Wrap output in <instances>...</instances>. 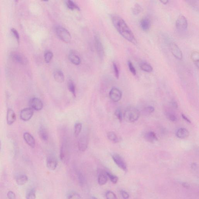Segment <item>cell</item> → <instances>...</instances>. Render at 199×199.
<instances>
[{
    "instance_id": "cell-17",
    "label": "cell",
    "mask_w": 199,
    "mask_h": 199,
    "mask_svg": "<svg viewBox=\"0 0 199 199\" xmlns=\"http://www.w3.org/2000/svg\"><path fill=\"white\" fill-rule=\"evenodd\" d=\"M69 59L71 63L75 65H79L81 63V59L80 57L74 51H71L69 53Z\"/></svg>"
},
{
    "instance_id": "cell-3",
    "label": "cell",
    "mask_w": 199,
    "mask_h": 199,
    "mask_svg": "<svg viewBox=\"0 0 199 199\" xmlns=\"http://www.w3.org/2000/svg\"><path fill=\"white\" fill-rule=\"evenodd\" d=\"M55 32L57 36L64 42L69 43L71 41L72 37L70 32L62 26H57L55 28Z\"/></svg>"
},
{
    "instance_id": "cell-47",
    "label": "cell",
    "mask_w": 199,
    "mask_h": 199,
    "mask_svg": "<svg viewBox=\"0 0 199 199\" xmlns=\"http://www.w3.org/2000/svg\"><path fill=\"white\" fill-rule=\"evenodd\" d=\"M183 187H184V188H187V189H188V188H189V184L187 183H183Z\"/></svg>"
},
{
    "instance_id": "cell-46",
    "label": "cell",
    "mask_w": 199,
    "mask_h": 199,
    "mask_svg": "<svg viewBox=\"0 0 199 199\" xmlns=\"http://www.w3.org/2000/svg\"><path fill=\"white\" fill-rule=\"evenodd\" d=\"M171 105L173 107L177 109L178 108V104L176 102H172L171 103Z\"/></svg>"
},
{
    "instance_id": "cell-20",
    "label": "cell",
    "mask_w": 199,
    "mask_h": 199,
    "mask_svg": "<svg viewBox=\"0 0 199 199\" xmlns=\"http://www.w3.org/2000/svg\"><path fill=\"white\" fill-rule=\"evenodd\" d=\"M189 135V131L185 128H180L177 129L176 132V136L179 139H185L188 137Z\"/></svg>"
},
{
    "instance_id": "cell-21",
    "label": "cell",
    "mask_w": 199,
    "mask_h": 199,
    "mask_svg": "<svg viewBox=\"0 0 199 199\" xmlns=\"http://www.w3.org/2000/svg\"><path fill=\"white\" fill-rule=\"evenodd\" d=\"M140 27L143 31H148L151 27V21L148 18H143L140 22Z\"/></svg>"
},
{
    "instance_id": "cell-9",
    "label": "cell",
    "mask_w": 199,
    "mask_h": 199,
    "mask_svg": "<svg viewBox=\"0 0 199 199\" xmlns=\"http://www.w3.org/2000/svg\"><path fill=\"white\" fill-rule=\"evenodd\" d=\"M33 110L30 108H26L21 110L20 114V118L23 121H28L31 119L33 114Z\"/></svg>"
},
{
    "instance_id": "cell-25",
    "label": "cell",
    "mask_w": 199,
    "mask_h": 199,
    "mask_svg": "<svg viewBox=\"0 0 199 199\" xmlns=\"http://www.w3.org/2000/svg\"><path fill=\"white\" fill-rule=\"evenodd\" d=\"M65 4L67 8L70 10L72 11L75 10L80 11V7L74 1L68 0V1H65Z\"/></svg>"
},
{
    "instance_id": "cell-6",
    "label": "cell",
    "mask_w": 199,
    "mask_h": 199,
    "mask_svg": "<svg viewBox=\"0 0 199 199\" xmlns=\"http://www.w3.org/2000/svg\"><path fill=\"white\" fill-rule=\"evenodd\" d=\"M110 99L115 102H117L121 100L122 97V92L117 87L111 89L109 93Z\"/></svg>"
},
{
    "instance_id": "cell-35",
    "label": "cell",
    "mask_w": 199,
    "mask_h": 199,
    "mask_svg": "<svg viewBox=\"0 0 199 199\" xmlns=\"http://www.w3.org/2000/svg\"><path fill=\"white\" fill-rule=\"evenodd\" d=\"M114 114L119 122H122L123 119V115L120 109H117L115 111Z\"/></svg>"
},
{
    "instance_id": "cell-38",
    "label": "cell",
    "mask_w": 199,
    "mask_h": 199,
    "mask_svg": "<svg viewBox=\"0 0 199 199\" xmlns=\"http://www.w3.org/2000/svg\"><path fill=\"white\" fill-rule=\"evenodd\" d=\"M166 117L171 122H175L177 120V118L176 116L173 114L170 113V112H167L166 114Z\"/></svg>"
},
{
    "instance_id": "cell-5",
    "label": "cell",
    "mask_w": 199,
    "mask_h": 199,
    "mask_svg": "<svg viewBox=\"0 0 199 199\" xmlns=\"http://www.w3.org/2000/svg\"><path fill=\"white\" fill-rule=\"evenodd\" d=\"M188 23L186 18L184 16L180 15L176 21V27L180 31H184L188 28Z\"/></svg>"
},
{
    "instance_id": "cell-12",
    "label": "cell",
    "mask_w": 199,
    "mask_h": 199,
    "mask_svg": "<svg viewBox=\"0 0 199 199\" xmlns=\"http://www.w3.org/2000/svg\"><path fill=\"white\" fill-rule=\"evenodd\" d=\"M88 144V137L85 135L81 136L78 142V147L80 151L83 152L86 151Z\"/></svg>"
},
{
    "instance_id": "cell-32",
    "label": "cell",
    "mask_w": 199,
    "mask_h": 199,
    "mask_svg": "<svg viewBox=\"0 0 199 199\" xmlns=\"http://www.w3.org/2000/svg\"><path fill=\"white\" fill-rule=\"evenodd\" d=\"M142 10V9L141 6L138 4H136L133 8L132 12L135 15H138L141 13Z\"/></svg>"
},
{
    "instance_id": "cell-15",
    "label": "cell",
    "mask_w": 199,
    "mask_h": 199,
    "mask_svg": "<svg viewBox=\"0 0 199 199\" xmlns=\"http://www.w3.org/2000/svg\"><path fill=\"white\" fill-rule=\"evenodd\" d=\"M23 138L26 143L32 148H34L36 146L35 140L33 136L28 132L23 134Z\"/></svg>"
},
{
    "instance_id": "cell-29",
    "label": "cell",
    "mask_w": 199,
    "mask_h": 199,
    "mask_svg": "<svg viewBox=\"0 0 199 199\" xmlns=\"http://www.w3.org/2000/svg\"><path fill=\"white\" fill-rule=\"evenodd\" d=\"M191 58L198 68H199V53L197 51H194L191 55Z\"/></svg>"
},
{
    "instance_id": "cell-16",
    "label": "cell",
    "mask_w": 199,
    "mask_h": 199,
    "mask_svg": "<svg viewBox=\"0 0 199 199\" xmlns=\"http://www.w3.org/2000/svg\"><path fill=\"white\" fill-rule=\"evenodd\" d=\"M7 122L8 125H11L14 124L16 119V116L14 110L9 109L7 111Z\"/></svg>"
},
{
    "instance_id": "cell-36",
    "label": "cell",
    "mask_w": 199,
    "mask_h": 199,
    "mask_svg": "<svg viewBox=\"0 0 199 199\" xmlns=\"http://www.w3.org/2000/svg\"><path fill=\"white\" fill-rule=\"evenodd\" d=\"M81 196L78 193L72 192L70 193L68 196V199H80Z\"/></svg>"
},
{
    "instance_id": "cell-11",
    "label": "cell",
    "mask_w": 199,
    "mask_h": 199,
    "mask_svg": "<svg viewBox=\"0 0 199 199\" xmlns=\"http://www.w3.org/2000/svg\"><path fill=\"white\" fill-rule=\"evenodd\" d=\"M60 158L61 161L64 163H67L69 159V151L65 145H62L60 152Z\"/></svg>"
},
{
    "instance_id": "cell-41",
    "label": "cell",
    "mask_w": 199,
    "mask_h": 199,
    "mask_svg": "<svg viewBox=\"0 0 199 199\" xmlns=\"http://www.w3.org/2000/svg\"><path fill=\"white\" fill-rule=\"evenodd\" d=\"M154 111V107L152 106H149L146 107L144 109V111L145 114L147 115H150L153 113Z\"/></svg>"
},
{
    "instance_id": "cell-44",
    "label": "cell",
    "mask_w": 199,
    "mask_h": 199,
    "mask_svg": "<svg viewBox=\"0 0 199 199\" xmlns=\"http://www.w3.org/2000/svg\"><path fill=\"white\" fill-rule=\"evenodd\" d=\"M121 194H122V197H123V198L124 199H128L129 198V194H128V193H127L126 191L122 190L121 191Z\"/></svg>"
},
{
    "instance_id": "cell-30",
    "label": "cell",
    "mask_w": 199,
    "mask_h": 199,
    "mask_svg": "<svg viewBox=\"0 0 199 199\" xmlns=\"http://www.w3.org/2000/svg\"><path fill=\"white\" fill-rule=\"evenodd\" d=\"M82 124L81 123H75L74 127V135L75 137H77L82 130Z\"/></svg>"
},
{
    "instance_id": "cell-34",
    "label": "cell",
    "mask_w": 199,
    "mask_h": 199,
    "mask_svg": "<svg viewBox=\"0 0 199 199\" xmlns=\"http://www.w3.org/2000/svg\"><path fill=\"white\" fill-rule=\"evenodd\" d=\"M26 199H36V191L34 189H31L27 193L26 196Z\"/></svg>"
},
{
    "instance_id": "cell-28",
    "label": "cell",
    "mask_w": 199,
    "mask_h": 199,
    "mask_svg": "<svg viewBox=\"0 0 199 199\" xmlns=\"http://www.w3.org/2000/svg\"><path fill=\"white\" fill-rule=\"evenodd\" d=\"M140 68L143 71L147 72H151L153 70V68L150 65L146 62H142L140 64Z\"/></svg>"
},
{
    "instance_id": "cell-13",
    "label": "cell",
    "mask_w": 199,
    "mask_h": 199,
    "mask_svg": "<svg viewBox=\"0 0 199 199\" xmlns=\"http://www.w3.org/2000/svg\"><path fill=\"white\" fill-rule=\"evenodd\" d=\"M95 46L97 53L99 57L101 58H102L104 57V47H103L102 44L100 39L98 36H96L95 37Z\"/></svg>"
},
{
    "instance_id": "cell-49",
    "label": "cell",
    "mask_w": 199,
    "mask_h": 199,
    "mask_svg": "<svg viewBox=\"0 0 199 199\" xmlns=\"http://www.w3.org/2000/svg\"><path fill=\"white\" fill-rule=\"evenodd\" d=\"M92 199H98L97 198H96L95 197H92Z\"/></svg>"
},
{
    "instance_id": "cell-26",
    "label": "cell",
    "mask_w": 199,
    "mask_h": 199,
    "mask_svg": "<svg viewBox=\"0 0 199 199\" xmlns=\"http://www.w3.org/2000/svg\"><path fill=\"white\" fill-rule=\"evenodd\" d=\"M107 137L109 140L113 143L116 144L118 142V137L114 132L109 131L107 133Z\"/></svg>"
},
{
    "instance_id": "cell-37",
    "label": "cell",
    "mask_w": 199,
    "mask_h": 199,
    "mask_svg": "<svg viewBox=\"0 0 199 199\" xmlns=\"http://www.w3.org/2000/svg\"><path fill=\"white\" fill-rule=\"evenodd\" d=\"M107 199H117V196L113 192L109 190L105 194Z\"/></svg>"
},
{
    "instance_id": "cell-19",
    "label": "cell",
    "mask_w": 199,
    "mask_h": 199,
    "mask_svg": "<svg viewBox=\"0 0 199 199\" xmlns=\"http://www.w3.org/2000/svg\"><path fill=\"white\" fill-rule=\"evenodd\" d=\"M53 77L56 82L58 83H63L65 81L64 74L61 70H57L55 71L54 73Z\"/></svg>"
},
{
    "instance_id": "cell-10",
    "label": "cell",
    "mask_w": 199,
    "mask_h": 199,
    "mask_svg": "<svg viewBox=\"0 0 199 199\" xmlns=\"http://www.w3.org/2000/svg\"><path fill=\"white\" fill-rule=\"evenodd\" d=\"M170 49L173 55L177 59L179 60L183 59V53L180 49L178 48V45L175 43H171L170 44Z\"/></svg>"
},
{
    "instance_id": "cell-42",
    "label": "cell",
    "mask_w": 199,
    "mask_h": 199,
    "mask_svg": "<svg viewBox=\"0 0 199 199\" xmlns=\"http://www.w3.org/2000/svg\"><path fill=\"white\" fill-rule=\"evenodd\" d=\"M11 32L13 34H14V37H15L16 39L18 42H19V41H20V36L18 32V31H17L16 29H15L14 28H11Z\"/></svg>"
},
{
    "instance_id": "cell-2",
    "label": "cell",
    "mask_w": 199,
    "mask_h": 199,
    "mask_svg": "<svg viewBox=\"0 0 199 199\" xmlns=\"http://www.w3.org/2000/svg\"><path fill=\"white\" fill-rule=\"evenodd\" d=\"M140 115V112L138 109L133 107H129L126 109L123 117L127 122L134 123L139 119Z\"/></svg>"
},
{
    "instance_id": "cell-18",
    "label": "cell",
    "mask_w": 199,
    "mask_h": 199,
    "mask_svg": "<svg viewBox=\"0 0 199 199\" xmlns=\"http://www.w3.org/2000/svg\"><path fill=\"white\" fill-rule=\"evenodd\" d=\"M144 138L148 142L154 143L158 141V137L154 132L150 131L146 133L144 135Z\"/></svg>"
},
{
    "instance_id": "cell-45",
    "label": "cell",
    "mask_w": 199,
    "mask_h": 199,
    "mask_svg": "<svg viewBox=\"0 0 199 199\" xmlns=\"http://www.w3.org/2000/svg\"><path fill=\"white\" fill-rule=\"evenodd\" d=\"M182 118H183V119H184V120L186 121V122H187L189 123H191V122H190V120L189 119L188 117H187L184 114H182Z\"/></svg>"
},
{
    "instance_id": "cell-14",
    "label": "cell",
    "mask_w": 199,
    "mask_h": 199,
    "mask_svg": "<svg viewBox=\"0 0 199 199\" xmlns=\"http://www.w3.org/2000/svg\"><path fill=\"white\" fill-rule=\"evenodd\" d=\"M46 165L48 168L54 171L57 168L58 162L55 157L53 156H50L48 157L46 160Z\"/></svg>"
},
{
    "instance_id": "cell-22",
    "label": "cell",
    "mask_w": 199,
    "mask_h": 199,
    "mask_svg": "<svg viewBox=\"0 0 199 199\" xmlns=\"http://www.w3.org/2000/svg\"><path fill=\"white\" fill-rule=\"evenodd\" d=\"M39 135L41 139L43 141H47L48 139V134L47 131L44 127L41 126L39 128Z\"/></svg>"
},
{
    "instance_id": "cell-24",
    "label": "cell",
    "mask_w": 199,
    "mask_h": 199,
    "mask_svg": "<svg viewBox=\"0 0 199 199\" xmlns=\"http://www.w3.org/2000/svg\"><path fill=\"white\" fill-rule=\"evenodd\" d=\"M108 177L106 173L104 172H101L98 176V181L99 185H105L107 183Z\"/></svg>"
},
{
    "instance_id": "cell-4",
    "label": "cell",
    "mask_w": 199,
    "mask_h": 199,
    "mask_svg": "<svg viewBox=\"0 0 199 199\" xmlns=\"http://www.w3.org/2000/svg\"><path fill=\"white\" fill-rule=\"evenodd\" d=\"M12 59L14 62L23 65H26L28 61L26 58L22 54L18 52H13L11 54Z\"/></svg>"
},
{
    "instance_id": "cell-48",
    "label": "cell",
    "mask_w": 199,
    "mask_h": 199,
    "mask_svg": "<svg viewBox=\"0 0 199 199\" xmlns=\"http://www.w3.org/2000/svg\"><path fill=\"white\" fill-rule=\"evenodd\" d=\"M160 1V2H161V3H162L163 4H167L169 2V1H167V0H162V1Z\"/></svg>"
},
{
    "instance_id": "cell-27",
    "label": "cell",
    "mask_w": 199,
    "mask_h": 199,
    "mask_svg": "<svg viewBox=\"0 0 199 199\" xmlns=\"http://www.w3.org/2000/svg\"><path fill=\"white\" fill-rule=\"evenodd\" d=\"M68 88L70 92H71L74 97H76L75 86L74 81L72 80H69L68 82Z\"/></svg>"
},
{
    "instance_id": "cell-7",
    "label": "cell",
    "mask_w": 199,
    "mask_h": 199,
    "mask_svg": "<svg viewBox=\"0 0 199 199\" xmlns=\"http://www.w3.org/2000/svg\"><path fill=\"white\" fill-rule=\"evenodd\" d=\"M112 158L115 163L119 168L124 171H127L126 163L120 156L118 154H114L112 155Z\"/></svg>"
},
{
    "instance_id": "cell-33",
    "label": "cell",
    "mask_w": 199,
    "mask_h": 199,
    "mask_svg": "<svg viewBox=\"0 0 199 199\" xmlns=\"http://www.w3.org/2000/svg\"><path fill=\"white\" fill-rule=\"evenodd\" d=\"M106 174L107 177L109 178L111 181L112 182L113 184H116L117 182H118V178L117 176H114L112 173H110L109 172H106Z\"/></svg>"
},
{
    "instance_id": "cell-39",
    "label": "cell",
    "mask_w": 199,
    "mask_h": 199,
    "mask_svg": "<svg viewBox=\"0 0 199 199\" xmlns=\"http://www.w3.org/2000/svg\"><path fill=\"white\" fill-rule=\"evenodd\" d=\"M113 68L115 76L116 78L118 79L119 75V70L118 67H117V64H116L115 62H113Z\"/></svg>"
},
{
    "instance_id": "cell-31",
    "label": "cell",
    "mask_w": 199,
    "mask_h": 199,
    "mask_svg": "<svg viewBox=\"0 0 199 199\" xmlns=\"http://www.w3.org/2000/svg\"><path fill=\"white\" fill-rule=\"evenodd\" d=\"M53 57V54L51 51H46L44 54V60H45V62L47 63H50L52 60Z\"/></svg>"
},
{
    "instance_id": "cell-23",
    "label": "cell",
    "mask_w": 199,
    "mask_h": 199,
    "mask_svg": "<svg viewBox=\"0 0 199 199\" xmlns=\"http://www.w3.org/2000/svg\"><path fill=\"white\" fill-rule=\"evenodd\" d=\"M16 180L18 185H24L28 182V178L26 175L20 174L17 176Z\"/></svg>"
},
{
    "instance_id": "cell-8",
    "label": "cell",
    "mask_w": 199,
    "mask_h": 199,
    "mask_svg": "<svg viewBox=\"0 0 199 199\" xmlns=\"http://www.w3.org/2000/svg\"><path fill=\"white\" fill-rule=\"evenodd\" d=\"M29 104L31 108L37 111H41L43 107L42 101L38 98L34 97L31 99Z\"/></svg>"
},
{
    "instance_id": "cell-40",
    "label": "cell",
    "mask_w": 199,
    "mask_h": 199,
    "mask_svg": "<svg viewBox=\"0 0 199 199\" xmlns=\"http://www.w3.org/2000/svg\"><path fill=\"white\" fill-rule=\"evenodd\" d=\"M128 68L130 71L131 72L132 74L134 75H136V70L135 68H134V65L130 61H128Z\"/></svg>"
},
{
    "instance_id": "cell-43",
    "label": "cell",
    "mask_w": 199,
    "mask_h": 199,
    "mask_svg": "<svg viewBox=\"0 0 199 199\" xmlns=\"http://www.w3.org/2000/svg\"><path fill=\"white\" fill-rule=\"evenodd\" d=\"M7 196L9 199H15L16 195L14 192L12 191H8L7 193Z\"/></svg>"
},
{
    "instance_id": "cell-1",
    "label": "cell",
    "mask_w": 199,
    "mask_h": 199,
    "mask_svg": "<svg viewBox=\"0 0 199 199\" xmlns=\"http://www.w3.org/2000/svg\"><path fill=\"white\" fill-rule=\"evenodd\" d=\"M112 21L114 27L122 37L133 44H136L137 41L134 33L121 17L114 15L112 17Z\"/></svg>"
}]
</instances>
